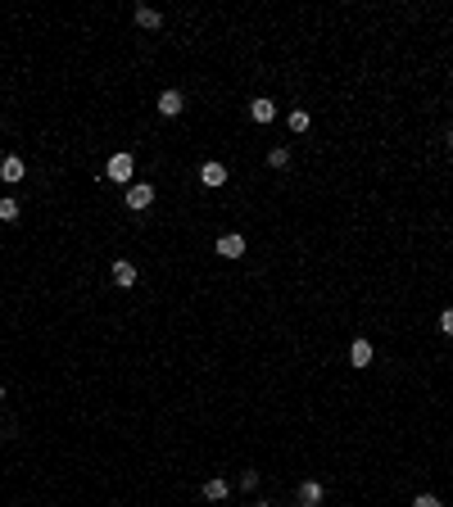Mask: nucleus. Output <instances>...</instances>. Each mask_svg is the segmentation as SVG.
I'll use <instances>...</instances> for the list:
<instances>
[{"mask_svg": "<svg viewBox=\"0 0 453 507\" xmlns=\"http://www.w3.org/2000/svg\"><path fill=\"white\" fill-rule=\"evenodd\" d=\"M131 168H136L131 154H114V159L105 163V177H109V182H131Z\"/></svg>", "mask_w": 453, "mask_h": 507, "instance_id": "obj_1", "label": "nucleus"}, {"mask_svg": "<svg viewBox=\"0 0 453 507\" xmlns=\"http://www.w3.org/2000/svg\"><path fill=\"white\" fill-rule=\"evenodd\" d=\"M154 204V186L150 182H136V186H127V208H150Z\"/></svg>", "mask_w": 453, "mask_h": 507, "instance_id": "obj_2", "label": "nucleus"}, {"mask_svg": "<svg viewBox=\"0 0 453 507\" xmlns=\"http://www.w3.org/2000/svg\"><path fill=\"white\" fill-rule=\"evenodd\" d=\"M200 186H209V191H218V186H226V163L209 159L204 168H200Z\"/></svg>", "mask_w": 453, "mask_h": 507, "instance_id": "obj_3", "label": "nucleus"}, {"mask_svg": "<svg viewBox=\"0 0 453 507\" xmlns=\"http://www.w3.org/2000/svg\"><path fill=\"white\" fill-rule=\"evenodd\" d=\"M218 254H222V259H240V254H245V236H236V231H226V236H218Z\"/></svg>", "mask_w": 453, "mask_h": 507, "instance_id": "obj_4", "label": "nucleus"}, {"mask_svg": "<svg viewBox=\"0 0 453 507\" xmlns=\"http://www.w3.org/2000/svg\"><path fill=\"white\" fill-rule=\"evenodd\" d=\"M249 118L254 122H263V127H268L272 118H277V105H272L268 96H259V100H249Z\"/></svg>", "mask_w": 453, "mask_h": 507, "instance_id": "obj_5", "label": "nucleus"}, {"mask_svg": "<svg viewBox=\"0 0 453 507\" xmlns=\"http://www.w3.org/2000/svg\"><path fill=\"white\" fill-rule=\"evenodd\" d=\"M23 173H28V168H23L19 154H5V159H0V182H23Z\"/></svg>", "mask_w": 453, "mask_h": 507, "instance_id": "obj_6", "label": "nucleus"}, {"mask_svg": "<svg viewBox=\"0 0 453 507\" xmlns=\"http://www.w3.org/2000/svg\"><path fill=\"white\" fill-rule=\"evenodd\" d=\"M349 367H372V340H354L349 345Z\"/></svg>", "mask_w": 453, "mask_h": 507, "instance_id": "obj_7", "label": "nucleus"}, {"mask_svg": "<svg viewBox=\"0 0 453 507\" xmlns=\"http://www.w3.org/2000/svg\"><path fill=\"white\" fill-rule=\"evenodd\" d=\"M182 109H186L182 91H163V96H159V114H163V118H177Z\"/></svg>", "mask_w": 453, "mask_h": 507, "instance_id": "obj_8", "label": "nucleus"}, {"mask_svg": "<svg viewBox=\"0 0 453 507\" xmlns=\"http://www.w3.org/2000/svg\"><path fill=\"white\" fill-rule=\"evenodd\" d=\"M295 498H299V507H317L322 503V485H317V480H304V485L295 489Z\"/></svg>", "mask_w": 453, "mask_h": 507, "instance_id": "obj_9", "label": "nucleus"}, {"mask_svg": "<svg viewBox=\"0 0 453 507\" xmlns=\"http://www.w3.org/2000/svg\"><path fill=\"white\" fill-rule=\"evenodd\" d=\"M114 281H118L123 290H131V285H136V268H131L127 259H118V263H114Z\"/></svg>", "mask_w": 453, "mask_h": 507, "instance_id": "obj_10", "label": "nucleus"}, {"mask_svg": "<svg viewBox=\"0 0 453 507\" xmlns=\"http://www.w3.org/2000/svg\"><path fill=\"white\" fill-rule=\"evenodd\" d=\"M226 494H231V485H226L222 475H213V480H204V498H209V503H222Z\"/></svg>", "mask_w": 453, "mask_h": 507, "instance_id": "obj_11", "label": "nucleus"}, {"mask_svg": "<svg viewBox=\"0 0 453 507\" xmlns=\"http://www.w3.org/2000/svg\"><path fill=\"white\" fill-rule=\"evenodd\" d=\"M286 122H291V131H295V136H304V131L313 127V118H308V109H291V118H286Z\"/></svg>", "mask_w": 453, "mask_h": 507, "instance_id": "obj_12", "label": "nucleus"}, {"mask_svg": "<svg viewBox=\"0 0 453 507\" xmlns=\"http://www.w3.org/2000/svg\"><path fill=\"white\" fill-rule=\"evenodd\" d=\"M136 23L154 32V28H163V14H159V10H150V5H140V10H136Z\"/></svg>", "mask_w": 453, "mask_h": 507, "instance_id": "obj_13", "label": "nucleus"}, {"mask_svg": "<svg viewBox=\"0 0 453 507\" xmlns=\"http://www.w3.org/2000/svg\"><path fill=\"white\" fill-rule=\"evenodd\" d=\"M0 222H19V204H14L10 195L0 199Z\"/></svg>", "mask_w": 453, "mask_h": 507, "instance_id": "obj_14", "label": "nucleus"}, {"mask_svg": "<svg viewBox=\"0 0 453 507\" xmlns=\"http://www.w3.org/2000/svg\"><path fill=\"white\" fill-rule=\"evenodd\" d=\"M268 163H272V168H286V163H291V150H286V145H277V150L268 154Z\"/></svg>", "mask_w": 453, "mask_h": 507, "instance_id": "obj_15", "label": "nucleus"}, {"mask_svg": "<svg viewBox=\"0 0 453 507\" xmlns=\"http://www.w3.org/2000/svg\"><path fill=\"white\" fill-rule=\"evenodd\" d=\"M412 507H444V503L435 494H417V498H412Z\"/></svg>", "mask_w": 453, "mask_h": 507, "instance_id": "obj_16", "label": "nucleus"}, {"mask_svg": "<svg viewBox=\"0 0 453 507\" xmlns=\"http://www.w3.org/2000/svg\"><path fill=\"white\" fill-rule=\"evenodd\" d=\"M440 331L453 335V308H444V313H440Z\"/></svg>", "mask_w": 453, "mask_h": 507, "instance_id": "obj_17", "label": "nucleus"}, {"mask_svg": "<svg viewBox=\"0 0 453 507\" xmlns=\"http://www.w3.org/2000/svg\"><path fill=\"white\" fill-rule=\"evenodd\" d=\"M449 150H453V131H449Z\"/></svg>", "mask_w": 453, "mask_h": 507, "instance_id": "obj_18", "label": "nucleus"}, {"mask_svg": "<svg viewBox=\"0 0 453 507\" xmlns=\"http://www.w3.org/2000/svg\"><path fill=\"white\" fill-rule=\"evenodd\" d=\"M254 507H272V503H254Z\"/></svg>", "mask_w": 453, "mask_h": 507, "instance_id": "obj_19", "label": "nucleus"}, {"mask_svg": "<svg viewBox=\"0 0 453 507\" xmlns=\"http://www.w3.org/2000/svg\"><path fill=\"white\" fill-rule=\"evenodd\" d=\"M0 399H5V385H0Z\"/></svg>", "mask_w": 453, "mask_h": 507, "instance_id": "obj_20", "label": "nucleus"}]
</instances>
